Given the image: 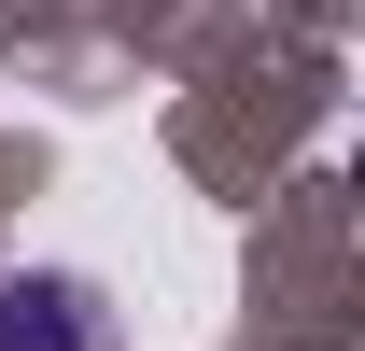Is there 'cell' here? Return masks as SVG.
<instances>
[{
  "mask_svg": "<svg viewBox=\"0 0 365 351\" xmlns=\"http://www.w3.org/2000/svg\"><path fill=\"white\" fill-rule=\"evenodd\" d=\"M0 351H113L98 281H0Z\"/></svg>",
  "mask_w": 365,
  "mask_h": 351,
  "instance_id": "6da1fadb",
  "label": "cell"
}]
</instances>
